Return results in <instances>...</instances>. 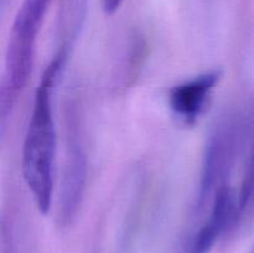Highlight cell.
Segmentation results:
<instances>
[{
	"label": "cell",
	"mask_w": 254,
	"mask_h": 253,
	"mask_svg": "<svg viewBox=\"0 0 254 253\" xmlns=\"http://www.w3.org/2000/svg\"><path fill=\"white\" fill-rule=\"evenodd\" d=\"M66 60L67 49L62 47L45 68L35 91L31 117L22 145V176L42 215L49 212L54 200L57 151L54 94Z\"/></svg>",
	"instance_id": "1"
},
{
	"label": "cell",
	"mask_w": 254,
	"mask_h": 253,
	"mask_svg": "<svg viewBox=\"0 0 254 253\" xmlns=\"http://www.w3.org/2000/svg\"><path fill=\"white\" fill-rule=\"evenodd\" d=\"M52 0H22L12 20L4 57L1 88V118L12 106L17 93L26 86L31 74L37 37Z\"/></svg>",
	"instance_id": "2"
},
{
	"label": "cell",
	"mask_w": 254,
	"mask_h": 253,
	"mask_svg": "<svg viewBox=\"0 0 254 253\" xmlns=\"http://www.w3.org/2000/svg\"><path fill=\"white\" fill-rule=\"evenodd\" d=\"M243 124L232 114L223 116L208 136L203 154L197 192L191 211L190 225L197 222L215 198L231 185V176L242 146Z\"/></svg>",
	"instance_id": "3"
},
{
	"label": "cell",
	"mask_w": 254,
	"mask_h": 253,
	"mask_svg": "<svg viewBox=\"0 0 254 253\" xmlns=\"http://www.w3.org/2000/svg\"><path fill=\"white\" fill-rule=\"evenodd\" d=\"M220 69H211L176 84L168 96L171 113L184 126H195L205 113L221 79Z\"/></svg>",
	"instance_id": "4"
},
{
	"label": "cell",
	"mask_w": 254,
	"mask_h": 253,
	"mask_svg": "<svg viewBox=\"0 0 254 253\" xmlns=\"http://www.w3.org/2000/svg\"><path fill=\"white\" fill-rule=\"evenodd\" d=\"M68 153L66 155L64 178L61 185V207L60 218L62 223H68L76 213L86 181V160L79 141L76 136H68Z\"/></svg>",
	"instance_id": "5"
},
{
	"label": "cell",
	"mask_w": 254,
	"mask_h": 253,
	"mask_svg": "<svg viewBox=\"0 0 254 253\" xmlns=\"http://www.w3.org/2000/svg\"><path fill=\"white\" fill-rule=\"evenodd\" d=\"M254 208V124L251 133L250 150L247 154V160L245 164L241 188L237 193V225L240 227L246 218L252 213Z\"/></svg>",
	"instance_id": "6"
},
{
	"label": "cell",
	"mask_w": 254,
	"mask_h": 253,
	"mask_svg": "<svg viewBox=\"0 0 254 253\" xmlns=\"http://www.w3.org/2000/svg\"><path fill=\"white\" fill-rule=\"evenodd\" d=\"M126 0H102V6H103V11L107 15H113L119 7L123 5Z\"/></svg>",
	"instance_id": "7"
},
{
	"label": "cell",
	"mask_w": 254,
	"mask_h": 253,
	"mask_svg": "<svg viewBox=\"0 0 254 253\" xmlns=\"http://www.w3.org/2000/svg\"><path fill=\"white\" fill-rule=\"evenodd\" d=\"M253 253H254V252H253Z\"/></svg>",
	"instance_id": "8"
}]
</instances>
